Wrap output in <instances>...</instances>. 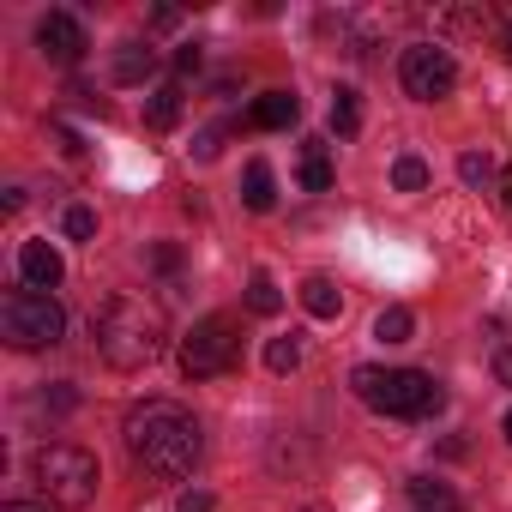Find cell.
<instances>
[{
	"instance_id": "11",
	"label": "cell",
	"mask_w": 512,
	"mask_h": 512,
	"mask_svg": "<svg viewBox=\"0 0 512 512\" xmlns=\"http://www.w3.org/2000/svg\"><path fill=\"white\" fill-rule=\"evenodd\" d=\"M241 205H247V211H272V205H278V175H272V163H260V157L247 163V175H241Z\"/></svg>"
},
{
	"instance_id": "20",
	"label": "cell",
	"mask_w": 512,
	"mask_h": 512,
	"mask_svg": "<svg viewBox=\"0 0 512 512\" xmlns=\"http://www.w3.org/2000/svg\"><path fill=\"white\" fill-rule=\"evenodd\" d=\"M266 368H272V374H296V368H302V344H296V332L266 344Z\"/></svg>"
},
{
	"instance_id": "19",
	"label": "cell",
	"mask_w": 512,
	"mask_h": 512,
	"mask_svg": "<svg viewBox=\"0 0 512 512\" xmlns=\"http://www.w3.org/2000/svg\"><path fill=\"white\" fill-rule=\"evenodd\" d=\"M410 332H416V314H410V308H386V314L374 320V338H380V344H410Z\"/></svg>"
},
{
	"instance_id": "7",
	"label": "cell",
	"mask_w": 512,
	"mask_h": 512,
	"mask_svg": "<svg viewBox=\"0 0 512 512\" xmlns=\"http://www.w3.org/2000/svg\"><path fill=\"white\" fill-rule=\"evenodd\" d=\"M398 85H404V97H416V103H440V97L458 91V61H452L440 43H410L404 61H398Z\"/></svg>"
},
{
	"instance_id": "4",
	"label": "cell",
	"mask_w": 512,
	"mask_h": 512,
	"mask_svg": "<svg viewBox=\"0 0 512 512\" xmlns=\"http://www.w3.org/2000/svg\"><path fill=\"white\" fill-rule=\"evenodd\" d=\"M97 482H103V470H97V458H91L85 446L55 440V446L37 452V488H43L55 506H67V512L91 506V500H97Z\"/></svg>"
},
{
	"instance_id": "1",
	"label": "cell",
	"mask_w": 512,
	"mask_h": 512,
	"mask_svg": "<svg viewBox=\"0 0 512 512\" xmlns=\"http://www.w3.org/2000/svg\"><path fill=\"white\" fill-rule=\"evenodd\" d=\"M121 434H127L133 464H139L145 476H157V482L193 476V464H199V452H205L193 410H181L175 398H145L139 410H127V428H121Z\"/></svg>"
},
{
	"instance_id": "32",
	"label": "cell",
	"mask_w": 512,
	"mask_h": 512,
	"mask_svg": "<svg viewBox=\"0 0 512 512\" xmlns=\"http://www.w3.org/2000/svg\"><path fill=\"white\" fill-rule=\"evenodd\" d=\"M308 512H332V506H308Z\"/></svg>"
},
{
	"instance_id": "29",
	"label": "cell",
	"mask_w": 512,
	"mask_h": 512,
	"mask_svg": "<svg viewBox=\"0 0 512 512\" xmlns=\"http://www.w3.org/2000/svg\"><path fill=\"white\" fill-rule=\"evenodd\" d=\"M0 512H49V506H31V500H7Z\"/></svg>"
},
{
	"instance_id": "8",
	"label": "cell",
	"mask_w": 512,
	"mask_h": 512,
	"mask_svg": "<svg viewBox=\"0 0 512 512\" xmlns=\"http://www.w3.org/2000/svg\"><path fill=\"white\" fill-rule=\"evenodd\" d=\"M37 49H43V61H55V67H79L85 49H91V37H85V25H79L73 13H49V19L37 25Z\"/></svg>"
},
{
	"instance_id": "22",
	"label": "cell",
	"mask_w": 512,
	"mask_h": 512,
	"mask_svg": "<svg viewBox=\"0 0 512 512\" xmlns=\"http://www.w3.org/2000/svg\"><path fill=\"white\" fill-rule=\"evenodd\" d=\"M61 229H67V241H91L97 235V211L91 205H67L61 211Z\"/></svg>"
},
{
	"instance_id": "15",
	"label": "cell",
	"mask_w": 512,
	"mask_h": 512,
	"mask_svg": "<svg viewBox=\"0 0 512 512\" xmlns=\"http://www.w3.org/2000/svg\"><path fill=\"white\" fill-rule=\"evenodd\" d=\"M410 506H416V512H464L458 494H452L446 482H434V476H416V482H410Z\"/></svg>"
},
{
	"instance_id": "13",
	"label": "cell",
	"mask_w": 512,
	"mask_h": 512,
	"mask_svg": "<svg viewBox=\"0 0 512 512\" xmlns=\"http://www.w3.org/2000/svg\"><path fill=\"white\" fill-rule=\"evenodd\" d=\"M181 109H187V91H181V85H163V91H151V103H145V121H151L157 133H169V127L181 121Z\"/></svg>"
},
{
	"instance_id": "28",
	"label": "cell",
	"mask_w": 512,
	"mask_h": 512,
	"mask_svg": "<svg viewBox=\"0 0 512 512\" xmlns=\"http://www.w3.org/2000/svg\"><path fill=\"white\" fill-rule=\"evenodd\" d=\"M500 205L512 211V163H506V175H500Z\"/></svg>"
},
{
	"instance_id": "2",
	"label": "cell",
	"mask_w": 512,
	"mask_h": 512,
	"mask_svg": "<svg viewBox=\"0 0 512 512\" xmlns=\"http://www.w3.org/2000/svg\"><path fill=\"white\" fill-rule=\"evenodd\" d=\"M97 350H103L109 368L139 374V368H151V362L169 350V314H163L151 296L121 290V296H109L103 314H97Z\"/></svg>"
},
{
	"instance_id": "24",
	"label": "cell",
	"mask_w": 512,
	"mask_h": 512,
	"mask_svg": "<svg viewBox=\"0 0 512 512\" xmlns=\"http://www.w3.org/2000/svg\"><path fill=\"white\" fill-rule=\"evenodd\" d=\"M223 133H229V127H205V133L193 139V157H199V163H211V157L223 151Z\"/></svg>"
},
{
	"instance_id": "18",
	"label": "cell",
	"mask_w": 512,
	"mask_h": 512,
	"mask_svg": "<svg viewBox=\"0 0 512 512\" xmlns=\"http://www.w3.org/2000/svg\"><path fill=\"white\" fill-rule=\"evenodd\" d=\"M356 127H362V103H356V91H332V133L338 139H356Z\"/></svg>"
},
{
	"instance_id": "12",
	"label": "cell",
	"mask_w": 512,
	"mask_h": 512,
	"mask_svg": "<svg viewBox=\"0 0 512 512\" xmlns=\"http://www.w3.org/2000/svg\"><path fill=\"white\" fill-rule=\"evenodd\" d=\"M302 187L308 193H326L332 187V145L326 139H308L302 145Z\"/></svg>"
},
{
	"instance_id": "16",
	"label": "cell",
	"mask_w": 512,
	"mask_h": 512,
	"mask_svg": "<svg viewBox=\"0 0 512 512\" xmlns=\"http://www.w3.org/2000/svg\"><path fill=\"white\" fill-rule=\"evenodd\" d=\"M151 67H157V55H151L145 43H121V55H115V85H139Z\"/></svg>"
},
{
	"instance_id": "9",
	"label": "cell",
	"mask_w": 512,
	"mask_h": 512,
	"mask_svg": "<svg viewBox=\"0 0 512 512\" xmlns=\"http://www.w3.org/2000/svg\"><path fill=\"white\" fill-rule=\"evenodd\" d=\"M61 272H67V266H61V253H55L49 241H25V247H19V278H25V290H43V296H49V290L61 284Z\"/></svg>"
},
{
	"instance_id": "10",
	"label": "cell",
	"mask_w": 512,
	"mask_h": 512,
	"mask_svg": "<svg viewBox=\"0 0 512 512\" xmlns=\"http://www.w3.org/2000/svg\"><path fill=\"white\" fill-rule=\"evenodd\" d=\"M302 115V103H296V91H266L260 103L247 109V127H260V133H284L290 121Z\"/></svg>"
},
{
	"instance_id": "27",
	"label": "cell",
	"mask_w": 512,
	"mask_h": 512,
	"mask_svg": "<svg viewBox=\"0 0 512 512\" xmlns=\"http://www.w3.org/2000/svg\"><path fill=\"white\" fill-rule=\"evenodd\" d=\"M494 380H500V386H512V344H500V350H494Z\"/></svg>"
},
{
	"instance_id": "23",
	"label": "cell",
	"mask_w": 512,
	"mask_h": 512,
	"mask_svg": "<svg viewBox=\"0 0 512 512\" xmlns=\"http://www.w3.org/2000/svg\"><path fill=\"white\" fill-rule=\"evenodd\" d=\"M458 175H464V187H488V175H494V163H488L482 151H464V157H458Z\"/></svg>"
},
{
	"instance_id": "25",
	"label": "cell",
	"mask_w": 512,
	"mask_h": 512,
	"mask_svg": "<svg viewBox=\"0 0 512 512\" xmlns=\"http://www.w3.org/2000/svg\"><path fill=\"white\" fill-rule=\"evenodd\" d=\"M211 506H217V500H211L205 488H187V494L175 500V512H211Z\"/></svg>"
},
{
	"instance_id": "17",
	"label": "cell",
	"mask_w": 512,
	"mask_h": 512,
	"mask_svg": "<svg viewBox=\"0 0 512 512\" xmlns=\"http://www.w3.org/2000/svg\"><path fill=\"white\" fill-rule=\"evenodd\" d=\"M247 308L260 314V320H272V314L284 308V290L272 284V272H253V278H247Z\"/></svg>"
},
{
	"instance_id": "14",
	"label": "cell",
	"mask_w": 512,
	"mask_h": 512,
	"mask_svg": "<svg viewBox=\"0 0 512 512\" xmlns=\"http://www.w3.org/2000/svg\"><path fill=\"white\" fill-rule=\"evenodd\" d=\"M302 308H308L314 320H338L344 296H338V284H332V278H320V272H314V278L302 284Z\"/></svg>"
},
{
	"instance_id": "6",
	"label": "cell",
	"mask_w": 512,
	"mask_h": 512,
	"mask_svg": "<svg viewBox=\"0 0 512 512\" xmlns=\"http://www.w3.org/2000/svg\"><path fill=\"white\" fill-rule=\"evenodd\" d=\"M235 362H241V326H235V314H205L181 338V374L187 380H217Z\"/></svg>"
},
{
	"instance_id": "3",
	"label": "cell",
	"mask_w": 512,
	"mask_h": 512,
	"mask_svg": "<svg viewBox=\"0 0 512 512\" xmlns=\"http://www.w3.org/2000/svg\"><path fill=\"white\" fill-rule=\"evenodd\" d=\"M350 386H356V398H362L368 410L398 416V422H428V416L446 404V392H440L434 374H422V368H356Z\"/></svg>"
},
{
	"instance_id": "30",
	"label": "cell",
	"mask_w": 512,
	"mask_h": 512,
	"mask_svg": "<svg viewBox=\"0 0 512 512\" xmlns=\"http://www.w3.org/2000/svg\"><path fill=\"white\" fill-rule=\"evenodd\" d=\"M506 55H512V25H506Z\"/></svg>"
},
{
	"instance_id": "31",
	"label": "cell",
	"mask_w": 512,
	"mask_h": 512,
	"mask_svg": "<svg viewBox=\"0 0 512 512\" xmlns=\"http://www.w3.org/2000/svg\"><path fill=\"white\" fill-rule=\"evenodd\" d=\"M506 440H512V410H506Z\"/></svg>"
},
{
	"instance_id": "26",
	"label": "cell",
	"mask_w": 512,
	"mask_h": 512,
	"mask_svg": "<svg viewBox=\"0 0 512 512\" xmlns=\"http://www.w3.org/2000/svg\"><path fill=\"white\" fill-rule=\"evenodd\" d=\"M55 133H61V151H67V157H85V139H79L67 121H55Z\"/></svg>"
},
{
	"instance_id": "21",
	"label": "cell",
	"mask_w": 512,
	"mask_h": 512,
	"mask_svg": "<svg viewBox=\"0 0 512 512\" xmlns=\"http://www.w3.org/2000/svg\"><path fill=\"white\" fill-rule=\"evenodd\" d=\"M392 187H398V193H422V187H428V163H422V157H398V163H392Z\"/></svg>"
},
{
	"instance_id": "5",
	"label": "cell",
	"mask_w": 512,
	"mask_h": 512,
	"mask_svg": "<svg viewBox=\"0 0 512 512\" xmlns=\"http://www.w3.org/2000/svg\"><path fill=\"white\" fill-rule=\"evenodd\" d=\"M0 338H7L13 350H49V344L67 338V314L43 290H13L7 302H0Z\"/></svg>"
}]
</instances>
